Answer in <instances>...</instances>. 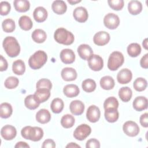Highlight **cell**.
<instances>
[{"instance_id":"1","label":"cell","mask_w":148,"mask_h":148,"mask_svg":"<svg viewBox=\"0 0 148 148\" xmlns=\"http://www.w3.org/2000/svg\"><path fill=\"white\" fill-rule=\"evenodd\" d=\"M3 47L10 57H17L20 52V46L17 39L13 36H7L3 41Z\"/></svg>"},{"instance_id":"2","label":"cell","mask_w":148,"mask_h":148,"mask_svg":"<svg viewBox=\"0 0 148 148\" xmlns=\"http://www.w3.org/2000/svg\"><path fill=\"white\" fill-rule=\"evenodd\" d=\"M21 134L24 139L34 142L40 140L43 136L42 129L38 127L26 126L21 130Z\"/></svg>"},{"instance_id":"3","label":"cell","mask_w":148,"mask_h":148,"mask_svg":"<svg viewBox=\"0 0 148 148\" xmlns=\"http://www.w3.org/2000/svg\"><path fill=\"white\" fill-rule=\"evenodd\" d=\"M56 41L64 45H70L74 42V35L72 32L64 28L57 29L54 34Z\"/></svg>"},{"instance_id":"4","label":"cell","mask_w":148,"mask_h":148,"mask_svg":"<svg viewBox=\"0 0 148 148\" xmlns=\"http://www.w3.org/2000/svg\"><path fill=\"white\" fill-rule=\"evenodd\" d=\"M47 60V56L46 53L44 51L38 50L29 57L28 64L32 69H38L45 64Z\"/></svg>"},{"instance_id":"5","label":"cell","mask_w":148,"mask_h":148,"mask_svg":"<svg viewBox=\"0 0 148 148\" xmlns=\"http://www.w3.org/2000/svg\"><path fill=\"white\" fill-rule=\"evenodd\" d=\"M124 61V58L123 54L119 51L112 52L108 59V68L110 71H116L120 68Z\"/></svg>"},{"instance_id":"6","label":"cell","mask_w":148,"mask_h":148,"mask_svg":"<svg viewBox=\"0 0 148 148\" xmlns=\"http://www.w3.org/2000/svg\"><path fill=\"white\" fill-rule=\"evenodd\" d=\"M91 132V127L86 124H83L77 127L75 129L73 132V136L78 140H83L90 135Z\"/></svg>"},{"instance_id":"7","label":"cell","mask_w":148,"mask_h":148,"mask_svg":"<svg viewBox=\"0 0 148 148\" xmlns=\"http://www.w3.org/2000/svg\"><path fill=\"white\" fill-rule=\"evenodd\" d=\"M103 23L106 28L110 29H114L119 25L120 19L119 16L116 14L109 13L104 17Z\"/></svg>"},{"instance_id":"8","label":"cell","mask_w":148,"mask_h":148,"mask_svg":"<svg viewBox=\"0 0 148 148\" xmlns=\"http://www.w3.org/2000/svg\"><path fill=\"white\" fill-rule=\"evenodd\" d=\"M123 130L125 134L131 137L136 136L139 132V127L138 125L132 121H126L123 124Z\"/></svg>"},{"instance_id":"9","label":"cell","mask_w":148,"mask_h":148,"mask_svg":"<svg viewBox=\"0 0 148 148\" xmlns=\"http://www.w3.org/2000/svg\"><path fill=\"white\" fill-rule=\"evenodd\" d=\"M88 65L92 71H99L103 66V61L99 56L92 54L88 60Z\"/></svg>"},{"instance_id":"10","label":"cell","mask_w":148,"mask_h":148,"mask_svg":"<svg viewBox=\"0 0 148 148\" xmlns=\"http://www.w3.org/2000/svg\"><path fill=\"white\" fill-rule=\"evenodd\" d=\"M101 112L99 109L95 105H91L88 107L86 113L88 120L91 123L98 121L100 118Z\"/></svg>"},{"instance_id":"11","label":"cell","mask_w":148,"mask_h":148,"mask_svg":"<svg viewBox=\"0 0 148 148\" xmlns=\"http://www.w3.org/2000/svg\"><path fill=\"white\" fill-rule=\"evenodd\" d=\"M1 134L2 137L5 140H12L16 136V129L12 125H6L1 128Z\"/></svg>"},{"instance_id":"12","label":"cell","mask_w":148,"mask_h":148,"mask_svg":"<svg viewBox=\"0 0 148 148\" xmlns=\"http://www.w3.org/2000/svg\"><path fill=\"white\" fill-rule=\"evenodd\" d=\"M110 40L109 34L105 31H99L96 33L93 37L94 43L98 46L106 45Z\"/></svg>"},{"instance_id":"13","label":"cell","mask_w":148,"mask_h":148,"mask_svg":"<svg viewBox=\"0 0 148 148\" xmlns=\"http://www.w3.org/2000/svg\"><path fill=\"white\" fill-rule=\"evenodd\" d=\"M74 18L79 23H84L87 21L88 14L87 9L82 6H79L75 8L73 12Z\"/></svg>"},{"instance_id":"14","label":"cell","mask_w":148,"mask_h":148,"mask_svg":"<svg viewBox=\"0 0 148 148\" xmlns=\"http://www.w3.org/2000/svg\"><path fill=\"white\" fill-rule=\"evenodd\" d=\"M132 74L131 71L127 69L124 68L120 70L117 75V80L120 84H127L132 80Z\"/></svg>"},{"instance_id":"15","label":"cell","mask_w":148,"mask_h":148,"mask_svg":"<svg viewBox=\"0 0 148 148\" xmlns=\"http://www.w3.org/2000/svg\"><path fill=\"white\" fill-rule=\"evenodd\" d=\"M60 57L61 61L66 64H72L75 60V54L73 51L69 49H63L60 53Z\"/></svg>"},{"instance_id":"16","label":"cell","mask_w":148,"mask_h":148,"mask_svg":"<svg viewBox=\"0 0 148 148\" xmlns=\"http://www.w3.org/2000/svg\"><path fill=\"white\" fill-rule=\"evenodd\" d=\"M77 53L81 58L88 60L93 54V51L91 47L86 44H82L77 47Z\"/></svg>"},{"instance_id":"17","label":"cell","mask_w":148,"mask_h":148,"mask_svg":"<svg viewBox=\"0 0 148 148\" xmlns=\"http://www.w3.org/2000/svg\"><path fill=\"white\" fill-rule=\"evenodd\" d=\"M61 75L65 81H73L77 77V72L73 68L66 67L63 68L61 71Z\"/></svg>"},{"instance_id":"18","label":"cell","mask_w":148,"mask_h":148,"mask_svg":"<svg viewBox=\"0 0 148 148\" xmlns=\"http://www.w3.org/2000/svg\"><path fill=\"white\" fill-rule=\"evenodd\" d=\"M69 109L73 114L80 115L84 110V105L81 101L75 100L71 102Z\"/></svg>"},{"instance_id":"19","label":"cell","mask_w":148,"mask_h":148,"mask_svg":"<svg viewBox=\"0 0 148 148\" xmlns=\"http://www.w3.org/2000/svg\"><path fill=\"white\" fill-rule=\"evenodd\" d=\"M133 108L136 111H142L147 108V99L143 96L137 97L133 101Z\"/></svg>"},{"instance_id":"20","label":"cell","mask_w":148,"mask_h":148,"mask_svg":"<svg viewBox=\"0 0 148 148\" xmlns=\"http://www.w3.org/2000/svg\"><path fill=\"white\" fill-rule=\"evenodd\" d=\"M33 16L35 20L38 23L45 21L47 17V12L45 8L39 6L35 8L33 12Z\"/></svg>"},{"instance_id":"21","label":"cell","mask_w":148,"mask_h":148,"mask_svg":"<svg viewBox=\"0 0 148 148\" xmlns=\"http://www.w3.org/2000/svg\"><path fill=\"white\" fill-rule=\"evenodd\" d=\"M37 101L40 103L46 101L50 96V90L47 88L37 89L34 94Z\"/></svg>"},{"instance_id":"22","label":"cell","mask_w":148,"mask_h":148,"mask_svg":"<svg viewBox=\"0 0 148 148\" xmlns=\"http://www.w3.org/2000/svg\"><path fill=\"white\" fill-rule=\"evenodd\" d=\"M51 114L49 111L45 109L39 110L36 114V120L41 124H46L50 121Z\"/></svg>"},{"instance_id":"23","label":"cell","mask_w":148,"mask_h":148,"mask_svg":"<svg viewBox=\"0 0 148 148\" xmlns=\"http://www.w3.org/2000/svg\"><path fill=\"white\" fill-rule=\"evenodd\" d=\"M79 91L78 86L73 84H67L63 89L64 94L68 98H73L77 96L79 94Z\"/></svg>"},{"instance_id":"24","label":"cell","mask_w":148,"mask_h":148,"mask_svg":"<svg viewBox=\"0 0 148 148\" xmlns=\"http://www.w3.org/2000/svg\"><path fill=\"white\" fill-rule=\"evenodd\" d=\"M51 8L55 13L57 14H62L66 12L67 6L64 1L61 0H56L53 2Z\"/></svg>"},{"instance_id":"25","label":"cell","mask_w":148,"mask_h":148,"mask_svg":"<svg viewBox=\"0 0 148 148\" xmlns=\"http://www.w3.org/2000/svg\"><path fill=\"white\" fill-rule=\"evenodd\" d=\"M128 10L130 14L132 15H137L141 12L142 10V5L141 2L138 1H131L128 5Z\"/></svg>"},{"instance_id":"26","label":"cell","mask_w":148,"mask_h":148,"mask_svg":"<svg viewBox=\"0 0 148 148\" xmlns=\"http://www.w3.org/2000/svg\"><path fill=\"white\" fill-rule=\"evenodd\" d=\"M13 5L16 10L18 12H25L30 8L29 2L27 0H15Z\"/></svg>"},{"instance_id":"27","label":"cell","mask_w":148,"mask_h":148,"mask_svg":"<svg viewBox=\"0 0 148 148\" xmlns=\"http://www.w3.org/2000/svg\"><path fill=\"white\" fill-rule=\"evenodd\" d=\"M18 24L20 27L24 31L30 30L33 25L31 18L27 16H21L18 20Z\"/></svg>"},{"instance_id":"28","label":"cell","mask_w":148,"mask_h":148,"mask_svg":"<svg viewBox=\"0 0 148 148\" xmlns=\"http://www.w3.org/2000/svg\"><path fill=\"white\" fill-rule=\"evenodd\" d=\"M32 38L34 42L41 43L45 41L47 38L46 33L41 29H36L32 33Z\"/></svg>"},{"instance_id":"29","label":"cell","mask_w":148,"mask_h":148,"mask_svg":"<svg viewBox=\"0 0 148 148\" xmlns=\"http://www.w3.org/2000/svg\"><path fill=\"white\" fill-rule=\"evenodd\" d=\"M12 70L14 74L22 75L25 71V63L21 60H17L13 62L12 65Z\"/></svg>"},{"instance_id":"30","label":"cell","mask_w":148,"mask_h":148,"mask_svg":"<svg viewBox=\"0 0 148 148\" xmlns=\"http://www.w3.org/2000/svg\"><path fill=\"white\" fill-rule=\"evenodd\" d=\"M100 86L104 90H111L114 86V80L110 76H105L100 80Z\"/></svg>"},{"instance_id":"31","label":"cell","mask_w":148,"mask_h":148,"mask_svg":"<svg viewBox=\"0 0 148 148\" xmlns=\"http://www.w3.org/2000/svg\"><path fill=\"white\" fill-rule=\"evenodd\" d=\"M24 104L28 109L34 110L39 107L40 103L37 101L34 95H29L25 97Z\"/></svg>"},{"instance_id":"32","label":"cell","mask_w":148,"mask_h":148,"mask_svg":"<svg viewBox=\"0 0 148 148\" xmlns=\"http://www.w3.org/2000/svg\"><path fill=\"white\" fill-rule=\"evenodd\" d=\"M13 112L11 105L9 103L3 102L0 105V116L2 118L7 119L9 117Z\"/></svg>"},{"instance_id":"33","label":"cell","mask_w":148,"mask_h":148,"mask_svg":"<svg viewBox=\"0 0 148 148\" xmlns=\"http://www.w3.org/2000/svg\"><path fill=\"white\" fill-rule=\"evenodd\" d=\"M132 95V92L131 89L128 87H123L120 88L119 91V95L120 98L123 102H128Z\"/></svg>"},{"instance_id":"34","label":"cell","mask_w":148,"mask_h":148,"mask_svg":"<svg viewBox=\"0 0 148 148\" xmlns=\"http://www.w3.org/2000/svg\"><path fill=\"white\" fill-rule=\"evenodd\" d=\"M64 103L63 101L58 98H54L51 103L50 108L51 111L54 113H60L64 109Z\"/></svg>"},{"instance_id":"35","label":"cell","mask_w":148,"mask_h":148,"mask_svg":"<svg viewBox=\"0 0 148 148\" xmlns=\"http://www.w3.org/2000/svg\"><path fill=\"white\" fill-rule=\"evenodd\" d=\"M105 110V117L108 122L114 123L118 120L119 114L117 109H110Z\"/></svg>"},{"instance_id":"36","label":"cell","mask_w":148,"mask_h":148,"mask_svg":"<svg viewBox=\"0 0 148 148\" xmlns=\"http://www.w3.org/2000/svg\"><path fill=\"white\" fill-rule=\"evenodd\" d=\"M127 53L132 57L138 56L141 53V47L137 43H132L127 47Z\"/></svg>"},{"instance_id":"37","label":"cell","mask_w":148,"mask_h":148,"mask_svg":"<svg viewBox=\"0 0 148 148\" xmlns=\"http://www.w3.org/2000/svg\"><path fill=\"white\" fill-rule=\"evenodd\" d=\"M75 124L74 117L67 114L64 115L61 119V124L65 128H69L73 126Z\"/></svg>"},{"instance_id":"38","label":"cell","mask_w":148,"mask_h":148,"mask_svg":"<svg viewBox=\"0 0 148 148\" xmlns=\"http://www.w3.org/2000/svg\"><path fill=\"white\" fill-rule=\"evenodd\" d=\"M82 88L87 92H91L94 91L96 88L95 82L91 79H87L84 80L82 82Z\"/></svg>"},{"instance_id":"39","label":"cell","mask_w":148,"mask_h":148,"mask_svg":"<svg viewBox=\"0 0 148 148\" xmlns=\"http://www.w3.org/2000/svg\"><path fill=\"white\" fill-rule=\"evenodd\" d=\"M147 80L143 77H138L136 79L133 83L134 89L137 91H142L147 87Z\"/></svg>"},{"instance_id":"40","label":"cell","mask_w":148,"mask_h":148,"mask_svg":"<svg viewBox=\"0 0 148 148\" xmlns=\"http://www.w3.org/2000/svg\"><path fill=\"white\" fill-rule=\"evenodd\" d=\"M119 106V102L117 99L114 97H110L105 99L103 103V108L105 110L110 109H117Z\"/></svg>"},{"instance_id":"41","label":"cell","mask_w":148,"mask_h":148,"mask_svg":"<svg viewBox=\"0 0 148 148\" xmlns=\"http://www.w3.org/2000/svg\"><path fill=\"white\" fill-rule=\"evenodd\" d=\"M2 27L3 30L5 32L10 33L12 32L15 29V23L14 20L11 18H7L3 21L2 23Z\"/></svg>"},{"instance_id":"42","label":"cell","mask_w":148,"mask_h":148,"mask_svg":"<svg viewBox=\"0 0 148 148\" xmlns=\"http://www.w3.org/2000/svg\"><path fill=\"white\" fill-rule=\"evenodd\" d=\"M19 83L18 79L14 76L8 77L5 81L4 85L8 89H13L16 88Z\"/></svg>"},{"instance_id":"43","label":"cell","mask_w":148,"mask_h":148,"mask_svg":"<svg viewBox=\"0 0 148 148\" xmlns=\"http://www.w3.org/2000/svg\"><path fill=\"white\" fill-rule=\"evenodd\" d=\"M36 87V90L39 88H47L50 90L52 87V84L50 80L47 79H42L37 82Z\"/></svg>"},{"instance_id":"44","label":"cell","mask_w":148,"mask_h":148,"mask_svg":"<svg viewBox=\"0 0 148 148\" xmlns=\"http://www.w3.org/2000/svg\"><path fill=\"white\" fill-rule=\"evenodd\" d=\"M108 3L109 6L113 10H121L124 6V1L123 0H108Z\"/></svg>"},{"instance_id":"45","label":"cell","mask_w":148,"mask_h":148,"mask_svg":"<svg viewBox=\"0 0 148 148\" xmlns=\"http://www.w3.org/2000/svg\"><path fill=\"white\" fill-rule=\"evenodd\" d=\"M1 5V10L0 13L2 16L7 15L10 11L11 6L10 3L7 1H2L0 3Z\"/></svg>"},{"instance_id":"46","label":"cell","mask_w":148,"mask_h":148,"mask_svg":"<svg viewBox=\"0 0 148 148\" xmlns=\"http://www.w3.org/2000/svg\"><path fill=\"white\" fill-rule=\"evenodd\" d=\"M86 147L87 148H99L100 147V143L97 139L92 138L87 141Z\"/></svg>"},{"instance_id":"47","label":"cell","mask_w":148,"mask_h":148,"mask_svg":"<svg viewBox=\"0 0 148 148\" xmlns=\"http://www.w3.org/2000/svg\"><path fill=\"white\" fill-rule=\"evenodd\" d=\"M139 121L142 127L147 128L148 127V114L145 113L142 114L140 117Z\"/></svg>"},{"instance_id":"48","label":"cell","mask_w":148,"mask_h":148,"mask_svg":"<svg viewBox=\"0 0 148 148\" xmlns=\"http://www.w3.org/2000/svg\"><path fill=\"white\" fill-rule=\"evenodd\" d=\"M42 147L43 148H54L56 147V144L53 140L51 139H47L43 142Z\"/></svg>"},{"instance_id":"49","label":"cell","mask_w":148,"mask_h":148,"mask_svg":"<svg viewBox=\"0 0 148 148\" xmlns=\"http://www.w3.org/2000/svg\"><path fill=\"white\" fill-rule=\"evenodd\" d=\"M1 59H0V71L1 72L6 71L8 68V62L6 61V60H5V58H3V57L2 56H0Z\"/></svg>"},{"instance_id":"50","label":"cell","mask_w":148,"mask_h":148,"mask_svg":"<svg viewBox=\"0 0 148 148\" xmlns=\"http://www.w3.org/2000/svg\"><path fill=\"white\" fill-rule=\"evenodd\" d=\"M140 66L145 69H147L148 68V54H146L143 56L140 61Z\"/></svg>"},{"instance_id":"51","label":"cell","mask_w":148,"mask_h":148,"mask_svg":"<svg viewBox=\"0 0 148 148\" xmlns=\"http://www.w3.org/2000/svg\"><path fill=\"white\" fill-rule=\"evenodd\" d=\"M14 147H29V146L24 142H19L16 143V145L14 146Z\"/></svg>"},{"instance_id":"52","label":"cell","mask_w":148,"mask_h":148,"mask_svg":"<svg viewBox=\"0 0 148 148\" xmlns=\"http://www.w3.org/2000/svg\"><path fill=\"white\" fill-rule=\"evenodd\" d=\"M66 147H80V146L75 143L71 142L66 146Z\"/></svg>"},{"instance_id":"53","label":"cell","mask_w":148,"mask_h":148,"mask_svg":"<svg viewBox=\"0 0 148 148\" xmlns=\"http://www.w3.org/2000/svg\"><path fill=\"white\" fill-rule=\"evenodd\" d=\"M68 2L71 3V5H74L75 3H79V2H80L81 1L80 0H77V1H73V0H68Z\"/></svg>"},{"instance_id":"54","label":"cell","mask_w":148,"mask_h":148,"mask_svg":"<svg viewBox=\"0 0 148 148\" xmlns=\"http://www.w3.org/2000/svg\"><path fill=\"white\" fill-rule=\"evenodd\" d=\"M147 39L146 38L143 41V46L144 47V48L146 50H147Z\"/></svg>"}]
</instances>
